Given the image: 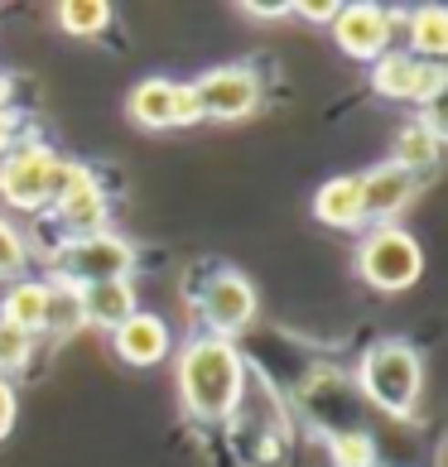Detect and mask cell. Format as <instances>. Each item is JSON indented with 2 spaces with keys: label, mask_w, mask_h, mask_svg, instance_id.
Segmentation results:
<instances>
[{
  "label": "cell",
  "mask_w": 448,
  "mask_h": 467,
  "mask_svg": "<svg viewBox=\"0 0 448 467\" xmlns=\"http://www.w3.org/2000/svg\"><path fill=\"white\" fill-rule=\"evenodd\" d=\"M174 376H179V400L198 424H227L241 414L246 400L251 371L236 342L213 337V333H193L174 357Z\"/></svg>",
  "instance_id": "1"
},
{
  "label": "cell",
  "mask_w": 448,
  "mask_h": 467,
  "mask_svg": "<svg viewBox=\"0 0 448 467\" xmlns=\"http://www.w3.org/2000/svg\"><path fill=\"white\" fill-rule=\"evenodd\" d=\"M357 390L361 400L376 405L391 420L415 414L420 395H424V357L401 337H381L357 357Z\"/></svg>",
  "instance_id": "2"
},
{
  "label": "cell",
  "mask_w": 448,
  "mask_h": 467,
  "mask_svg": "<svg viewBox=\"0 0 448 467\" xmlns=\"http://www.w3.org/2000/svg\"><path fill=\"white\" fill-rule=\"evenodd\" d=\"M135 270V246L126 236L92 232V236H68L54 246L48 261V280H68V285H101V280H130Z\"/></svg>",
  "instance_id": "3"
},
{
  "label": "cell",
  "mask_w": 448,
  "mask_h": 467,
  "mask_svg": "<svg viewBox=\"0 0 448 467\" xmlns=\"http://www.w3.org/2000/svg\"><path fill=\"white\" fill-rule=\"evenodd\" d=\"M357 275L376 294H401L424 275V251L401 222L395 227H367V236L357 241Z\"/></svg>",
  "instance_id": "4"
},
{
  "label": "cell",
  "mask_w": 448,
  "mask_h": 467,
  "mask_svg": "<svg viewBox=\"0 0 448 467\" xmlns=\"http://www.w3.org/2000/svg\"><path fill=\"white\" fill-rule=\"evenodd\" d=\"M371 88L376 97L395 101V107H429V101H443L448 92V67L443 63H424L405 48H386L381 58L371 63Z\"/></svg>",
  "instance_id": "5"
},
{
  "label": "cell",
  "mask_w": 448,
  "mask_h": 467,
  "mask_svg": "<svg viewBox=\"0 0 448 467\" xmlns=\"http://www.w3.org/2000/svg\"><path fill=\"white\" fill-rule=\"evenodd\" d=\"M193 304H198L203 333L227 337V342H236V333H246L255 323V285L232 265H217L193 294Z\"/></svg>",
  "instance_id": "6"
},
{
  "label": "cell",
  "mask_w": 448,
  "mask_h": 467,
  "mask_svg": "<svg viewBox=\"0 0 448 467\" xmlns=\"http://www.w3.org/2000/svg\"><path fill=\"white\" fill-rule=\"evenodd\" d=\"M63 154L44 140H20L5 160H0V202H10L15 213H44L48 207V183H54Z\"/></svg>",
  "instance_id": "7"
},
{
  "label": "cell",
  "mask_w": 448,
  "mask_h": 467,
  "mask_svg": "<svg viewBox=\"0 0 448 467\" xmlns=\"http://www.w3.org/2000/svg\"><path fill=\"white\" fill-rule=\"evenodd\" d=\"M193 92H198V107H203V120H246L261 111V73L246 63H222V67H208V73L193 78Z\"/></svg>",
  "instance_id": "8"
},
{
  "label": "cell",
  "mask_w": 448,
  "mask_h": 467,
  "mask_svg": "<svg viewBox=\"0 0 448 467\" xmlns=\"http://www.w3.org/2000/svg\"><path fill=\"white\" fill-rule=\"evenodd\" d=\"M395 25H401V15H395L391 5H376V0H352V5H342L338 20H333V44L348 58H357V63H376L391 48Z\"/></svg>",
  "instance_id": "9"
},
{
  "label": "cell",
  "mask_w": 448,
  "mask_h": 467,
  "mask_svg": "<svg viewBox=\"0 0 448 467\" xmlns=\"http://www.w3.org/2000/svg\"><path fill=\"white\" fill-rule=\"evenodd\" d=\"M420 174H410L401 164H371L367 174H357V188H361V213H367V227H395L401 213L420 198Z\"/></svg>",
  "instance_id": "10"
},
{
  "label": "cell",
  "mask_w": 448,
  "mask_h": 467,
  "mask_svg": "<svg viewBox=\"0 0 448 467\" xmlns=\"http://www.w3.org/2000/svg\"><path fill=\"white\" fill-rule=\"evenodd\" d=\"M111 348L126 367H160V361L174 352V333H169V323L160 314L135 308V314L111 333Z\"/></svg>",
  "instance_id": "11"
},
{
  "label": "cell",
  "mask_w": 448,
  "mask_h": 467,
  "mask_svg": "<svg viewBox=\"0 0 448 467\" xmlns=\"http://www.w3.org/2000/svg\"><path fill=\"white\" fill-rule=\"evenodd\" d=\"M48 217H54V227L68 236H92V232H107V217H111V202L107 193H101V179L88 183V188H78V193H68L58 198L54 207H48Z\"/></svg>",
  "instance_id": "12"
},
{
  "label": "cell",
  "mask_w": 448,
  "mask_h": 467,
  "mask_svg": "<svg viewBox=\"0 0 448 467\" xmlns=\"http://www.w3.org/2000/svg\"><path fill=\"white\" fill-rule=\"evenodd\" d=\"M314 217L323 222V227H333V232H361V227H367L357 174H333L328 183H318V193H314Z\"/></svg>",
  "instance_id": "13"
},
{
  "label": "cell",
  "mask_w": 448,
  "mask_h": 467,
  "mask_svg": "<svg viewBox=\"0 0 448 467\" xmlns=\"http://www.w3.org/2000/svg\"><path fill=\"white\" fill-rule=\"evenodd\" d=\"M82 318H88V327H107V333H116L120 323H126L135 308H141V299H135V285L130 280H101V285H82Z\"/></svg>",
  "instance_id": "14"
},
{
  "label": "cell",
  "mask_w": 448,
  "mask_h": 467,
  "mask_svg": "<svg viewBox=\"0 0 448 467\" xmlns=\"http://www.w3.org/2000/svg\"><path fill=\"white\" fill-rule=\"evenodd\" d=\"M44 299H48V285L34 280V275H20V280H10L0 289V323L39 337L44 333Z\"/></svg>",
  "instance_id": "15"
},
{
  "label": "cell",
  "mask_w": 448,
  "mask_h": 467,
  "mask_svg": "<svg viewBox=\"0 0 448 467\" xmlns=\"http://www.w3.org/2000/svg\"><path fill=\"white\" fill-rule=\"evenodd\" d=\"M126 116L141 130H174V78H141L126 97Z\"/></svg>",
  "instance_id": "16"
},
{
  "label": "cell",
  "mask_w": 448,
  "mask_h": 467,
  "mask_svg": "<svg viewBox=\"0 0 448 467\" xmlns=\"http://www.w3.org/2000/svg\"><path fill=\"white\" fill-rule=\"evenodd\" d=\"M401 25H405V54H415L424 63H443L448 54V10L443 5H420Z\"/></svg>",
  "instance_id": "17"
},
{
  "label": "cell",
  "mask_w": 448,
  "mask_h": 467,
  "mask_svg": "<svg viewBox=\"0 0 448 467\" xmlns=\"http://www.w3.org/2000/svg\"><path fill=\"white\" fill-rule=\"evenodd\" d=\"M44 285H48V299H44V333L39 337H73L88 327V318H82V294L78 285H68V280H48L44 275Z\"/></svg>",
  "instance_id": "18"
},
{
  "label": "cell",
  "mask_w": 448,
  "mask_h": 467,
  "mask_svg": "<svg viewBox=\"0 0 448 467\" xmlns=\"http://www.w3.org/2000/svg\"><path fill=\"white\" fill-rule=\"evenodd\" d=\"M439 154H443V140H434L420 120H405L401 130H395V145H391V164L410 169V174H429V169H439Z\"/></svg>",
  "instance_id": "19"
},
{
  "label": "cell",
  "mask_w": 448,
  "mask_h": 467,
  "mask_svg": "<svg viewBox=\"0 0 448 467\" xmlns=\"http://www.w3.org/2000/svg\"><path fill=\"white\" fill-rule=\"evenodd\" d=\"M58 25H63V34L92 39V34H107L111 5H107V0H63V5H58Z\"/></svg>",
  "instance_id": "20"
},
{
  "label": "cell",
  "mask_w": 448,
  "mask_h": 467,
  "mask_svg": "<svg viewBox=\"0 0 448 467\" xmlns=\"http://www.w3.org/2000/svg\"><path fill=\"white\" fill-rule=\"evenodd\" d=\"M328 462L333 467H376L381 453H376V439L367 429H342V434H328Z\"/></svg>",
  "instance_id": "21"
},
{
  "label": "cell",
  "mask_w": 448,
  "mask_h": 467,
  "mask_svg": "<svg viewBox=\"0 0 448 467\" xmlns=\"http://www.w3.org/2000/svg\"><path fill=\"white\" fill-rule=\"evenodd\" d=\"M34 342H39V337H29V333H20V327L0 323V376L10 380L15 371H25L34 361Z\"/></svg>",
  "instance_id": "22"
},
{
  "label": "cell",
  "mask_w": 448,
  "mask_h": 467,
  "mask_svg": "<svg viewBox=\"0 0 448 467\" xmlns=\"http://www.w3.org/2000/svg\"><path fill=\"white\" fill-rule=\"evenodd\" d=\"M88 183H97V174L82 160H58L54 183H48V207H54L58 198H68V193H78V188H88ZM48 207H44V213H48Z\"/></svg>",
  "instance_id": "23"
},
{
  "label": "cell",
  "mask_w": 448,
  "mask_h": 467,
  "mask_svg": "<svg viewBox=\"0 0 448 467\" xmlns=\"http://www.w3.org/2000/svg\"><path fill=\"white\" fill-rule=\"evenodd\" d=\"M25 265H29V246L20 241V232L0 217V280H20Z\"/></svg>",
  "instance_id": "24"
},
{
  "label": "cell",
  "mask_w": 448,
  "mask_h": 467,
  "mask_svg": "<svg viewBox=\"0 0 448 467\" xmlns=\"http://www.w3.org/2000/svg\"><path fill=\"white\" fill-rule=\"evenodd\" d=\"M342 10V0H289V15H299L308 25H333Z\"/></svg>",
  "instance_id": "25"
},
{
  "label": "cell",
  "mask_w": 448,
  "mask_h": 467,
  "mask_svg": "<svg viewBox=\"0 0 448 467\" xmlns=\"http://www.w3.org/2000/svg\"><path fill=\"white\" fill-rule=\"evenodd\" d=\"M203 107H198V92L193 82H174V126H198Z\"/></svg>",
  "instance_id": "26"
},
{
  "label": "cell",
  "mask_w": 448,
  "mask_h": 467,
  "mask_svg": "<svg viewBox=\"0 0 448 467\" xmlns=\"http://www.w3.org/2000/svg\"><path fill=\"white\" fill-rule=\"evenodd\" d=\"M15 420H20V395H15V380L0 376V443L10 439Z\"/></svg>",
  "instance_id": "27"
},
{
  "label": "cell",
  "mask_w": 448,
  "mask_h": 467,
  "mask_svg": "<svg viewBox=\"0 0 448 467\" xmlns=\"http://www.w3.org/2000/svg\"><path fill=\"white\" fill-rule=\"evenodd\" d=\"M25 140V120H20V111H0V160Z\"/></svg>",
  "instance_id": "28"
},
{
  "label": "cell",
  "mask_w": 448,
  "mask_h": 467,
  "mask_svg": "<svg viewBox=\"0 0 448 467\" xmlns=\"http://www.w3.org/2000/svg\"><path fill=\"white\" fill-rule=\"evenodd\" d=\"M241 15H255V20H280V15H289V0H280V5H255V0H246Z\"/></svg>",
  "instance_id": "29"
},
{
  "label": "cell",
  "mask_w": 448,
  "mask_h": 467,
  "mask_svg": "<svg viewBox=\"0 0 448 467\" xmlns=\"http://www.w3.org/2000/svg\"><path fill=\"white\" fill-rule=\"evenodd\" d=\"M0 111H20V107H15V78L10 73L0 78Z\"/></svg>",
  "instance_id": "30"
},
{
  "label": "cell",
  "mask_w": 448,
  "mask_h": 467,
  "mask_svg": "<svg viewBox=\"0 0 448 467\" xmlns=\"http://www.w3.org/2000/svg\"><path fill=\"white\" fill-rule=\"evenodd\" d=\"M0 78H5V67H0Z\"/></svg>",
  "instance_id": "31"
}]
</instances>
